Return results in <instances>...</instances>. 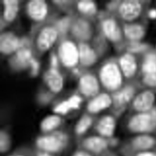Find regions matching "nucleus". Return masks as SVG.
Wrapping results in <instances>:
<instances>
[{"label": "nucleus", "instance_id": "obj_1", "mask_svg": "<svg viewBox=\"0 0 156 156\" xmlns=\"http://www.w3.org/2000/svg\"><path fill=\"white\" fill-rule=\"evenodd\" d=\"M69 140L65 132L57 130L38 135L35 139L34 145L36 150L57 155L66 148Z\"/></svg>", "mask_w": 156, "mask_h": 156}, {"label": "nucleus", "instance_id": "obj_2", "mask_svg": "<svg viewBox=\"0 0 156 156\" xmlns=\"http://www.w3.org/2000/svg\"><path fill=\"white\" fill-rule=\"evenodd\" d=\"M128 126L135 133H146L153 131L156 128V109L153 108L135 115L129 121Z\"/></svg>", "mask_w": 156, "mask_h": 156}, {"label": "nucleus", "instance_id": "obj_3", "mask_svg": "<svg viewBox=\"0 0 156 156\" xmlns=\"http://www.w3.org/2000/svg\"><path fill=\"white\" fill-rule=\"evenodd\" d=\"M100 76L104 86L110 90H115L121 86L122 82L121 71L115 62L108 61L101 67Z\"/></svg>", "mask_w": 156, "mask_h": 156}, {"label": "nucleus", "instance_id": "obj_4", "mask_svg": "<svg viewBox=\"0 0 156 156\" xmlns=\"http://www.w3.org/2000/svg\"><path fill=\"white\" fill-rule=\"evenodd\" d=\"M58 54L62 63L66 67H73L79 63L78 44L73 41H64L59 48Z\"/></svg>", "mask_w": 156, "mask_h": 156}, {"label": "nucleus", "instance_id": "obj_5", "mask_svg": "<svg viewBox=\"0 0 156 156\" xmlns=\"http://www.w3.org/2000/svg\"><path fill=\"white\" fill-rule=\"evenodd\" d=\"M102 34L105 39L113 43H117L121 40L123 35L117 21L112 17L104 19L101 23Z\"/></svg>", "mask_w": 156, "mask_h": 156}, {"label": "nucleus", "instance_id": "obj_6", "mask_svg": "<svg viewBox=\"0 0 156 156\" xmlns=\"http://www.w3.org/2000/svg\"><path fill=\"white\" fill-rule=\"evenodd\" d=\"M142 10L140 3L137 1L126 0L119 2L117 11L123 20L130 22L137 18Z\"/></svg>", "mask_w": 156, "mask_h": 156}, {"label": "nucleus", "instance_id": "obj_7", "mask_svg": "<svg viewBox=\"0 0 156 156\" xmlns=\"http://www.w3.org/2000/svg\"><path fill=\"white\" fill-rule=\"evenodd\" d=\"M93 30L90 22L83 19L76 20L72 28L73 36L80 42H87L92 37Z\"/></svg>", "mask_w": 156, "mask_h": 156}, {"label": "nucleus", "instance_id": "obj_8", "mask_svg": "<svg viewBox=\"0 0 156 156\" xmlns=\"http://www.w3.org/2000/svg\"><path fill=\"white\" fill-rule=\"evenodd\" d=\"M78 46L79 63L87 67L94 64L98 58V54L95 48L87 42H79Z\"/></svg>", "mask_w": 156, "mask_h": 156}, {"label": "nucleus", "instance_id": "obj_9", "mask_svg": "<svg viewBox=\"0 0 156 156\" xmlns=\"http://www.w3.org/2000/svg\"><path fill=\"white\" fill-rule=\"evenodd\" d=\"M58 32L53 27H45L39 33L37 40L38 48L42 51L49 49L53 44L58 37Z\"/></svg>", "mask_w": 156, "mask_h": 156}, {"label": "nucleus", "instance_id": "obj_10", "mask_svg": "<svg viewBox=\"0 0 156 156\" xmlns=\"http://www.w3.org/2000/svg\"><path fill=\"white\" fill-rule=\"evenodd\" d=\"M154 101V93L150 91L146 90L136 97L133 101V106L140 112H147L153 108Z\"/></svg>", "mask_w": 156, "mask_h": 156}, {"label": "nucleus", "instance_id": "obj_11", "mask_svg": "<svg viewBox=\"0 0 156 156\" xmlns=\"http://www.w3.org/2000/svg\"><path fill=\"white\" fill-rule=\"evenodd\" d=\"M27 11L32 19L37 21H41L45 17L47 14V5L44 0H32L28 4Z\"/></svg>", "mask_w": 156, "mask_h": 156}, {"label": "nucleus", "instance_id": "obj_12", "mask_svg": "<svg viewBox=\"0 0 156 156\" xmlns=\"http://www.w3.org/2000/svg\"><path fill=\"white\" fill-rule=\"evenodd\" d=\"M79 88L81 92L84 95L87 96H94L98 90V81L92 75H84L80 79Z\"/></svg>", "mask_w": 156, "mask_h": 156}, {"label": "nucleus", "instance_id": "obj_13", "mask_svg": "<svg viewBox=\"0 0 156 156\" xmlns=\"http://www.w3.org/2000/svg\"><path fill=\"white\" fill-rule=\"evenodd\" d=\"M20 44L18 39L12 33H5L0 36V51L3 54H11L19 48Z\"/></svg>", "mask_w": 156, "mask_h": 156}, {"label": "nucleus", "instance_id": "obj_14", "mask_svg": "<svg viewBox=\"0 0 156 156\" xmlns=\"http://www.w3.org/2000/svg\"><path fill=\"white\" fill-rule=\"evenodd\" d=\"M119 66L124 75L128 78L134 75L137 70V64L134 57L130 53L122 55L119 60Z\"/></svg>", "mask_w": 156, "mask_h": 156}, {"label": "nucleus", "instance_id": "obj_15", "mask_svg": "<svg viewBox=\"0 0 156 156\" xmlns=\"http://www.w3.org/2000/svg\"><path fill=\"white\" fill-rule=\"evenodd\" d=\"M44 78L47 86L52 92L58 93L62 90L63 85V78L56 68H52L47 71Z\"/></svg>", "mask_w": 156, "mask_h": 156}, {"label": "nucleus", "instance_id": "obj_16", "mask_svg": "<svg viewBox=\"0 0 156 156\" xmlns=\"http://www.w3.org/2000/svg\"><path fill=\"white\" fill-rule=\"evenodd\" d=\"M101 136L89 137L84 141L83 144L87 150L91 152L98 153L101 152L107 147V141Z\"/></svg>", "mask_w": 156, "mask_h": 156}, {"label": "nucleus", "instance_id": "obj_17", "mask_svg": "<svg viewBox=\"0 0 156 156\" xmlns=\"http://www.w3.org/2000/svg\"><path fill=\"white\" fill-rule=\"evenodd\" d=\"M111 102V99L108 95L106 94H101L89 102L87 109L91 113H97L109 107Z\"/></svg>", "mask_w": 156, "mask_h": 156}, {"label": "nucleus", "instance_id": "obj_18", "mask_svg": "<svg viewBox=\"0 0 156 156\" xmlns=\"http://www.w3.org/2000/svg\"><path fill=\"white\" fill-rule=\"evenodd\" d=\"M115 122L111 116H107L102 118L97 126V130L100 136L104 137L112 136L115 132Z\"/></svg>", "mask_w": 156, "mask_h": 156}, {"label": "nucleus", "instance_id": "obj_19", "mask_svg": "<svg viewBox=\"0 0 156 156\" xmlns=\"http://www.w3.org/2000/svg\"><path fill=\"white\" fill-rule=\"evenodd\" d=\"M123 34L132 41H137L142 38L144 34V28L141 25L134 23H129L123 27Z\"/></svg>", "mask_w": 156, "mask_h": 156}, {"label": "nucleus", "instance_id": "obj_20", "mask_svg": "<svg viewBox=\"0 0 156 156\" xmlns=\"http://www.w3.org/2000/svg\"><path fill=\"white\" fill-rule=\"evenodd\" d=\"M81 102V99L79 96L73 95L68 100L63 101L57 105L54 109L56 113L64 114L70 110L78 108Z\"/></svg>", "mask_w": 156, "mask_h": 156}, {"label": "nucleus", "instance_id": "obj_21", "mask_svg": "<svg viewBox=\"0 0 156 156\" xmlns=\"http://www.w3.org/2000/svg\"><path fill=\"white\" fill-rule=\"evenodd\" d=\"M155 143V140L153 137L142 134L136 137L133 140L132 144L135 148L144 151L152 147Z\"/></svg>", "mask_w": 156, "mask_h": 156}, {"label": "nucleus", "instance_id": "obj_22", "mask_svg": "<svg viewBox=\"0 0 156 156\" xmlns=\"http://www.w3.org/2000/svg\"><path fill=\"white\" fill-rule=\"evenodd\" d=\"M61 123V119L56 115L49 116L44 118L40 125L42 133H47L58 130Z\"/></svg>", "mask_w": 156, "mask_h": 156}, {"label": "nucleus", "instance_id": "obj_23", "mask_svg": "<svg viewBox=\"0 0 156 156\" xmlns=\"http://www.w3.org/2000/svg\"><path fill=\"white\" fill-rule=\"evenodd\" d=\"M134 94V90L133 87H125L114 95L113 99L115 105L119 107L126 104L132 99Z\"/></svg>", "mask_w": 156, "mask_h": 156}, {"label": "nucleus", "instance_id": "obj_24", "mask_svg": "<svg viewBox=\"0 0 156 156\" xmlns=\"http://www.w3.org/2000/svg\"><path fill=\"white\" fill-rule=\"evenodd\" d=\"M76 7L79 12L87 16H94L98 10L96 3L92 0L79 1L76 3Z\"/></svg>", "mask_w": 156, "mask_h": 156}, {"label": "nucleus", "instance_id": "obj_25", "mask_svg": "<svg viewBox=\"0 0 156 156\" xmlns=\"http://www.w3.org/2000/svg\"><path fill=\"white\" fill-rule=\"evenodd\" d=\"M33 58L30 51L28 49H20L16 52L15 58V66L18 68H24L30 62Z\"/></svg>", "mask_w": 156, "mask_h": 156}, {"label": "nucleus", "instance_id": "obj_26", "mask_svg": "<svg viewBox=\"0 0 156 156\" xmlns=\"http://www.w3.org/2000/svg\"><path fill=\"white\" fill-rule=\"evenodd\" d=\"M3 16L8 21H11L16 17L18 9V2L16 0H5L3 1Z\"/></svg>", "mask_w": 156, "mask_h": 156}, {"label": "nucleus", "instance_id": "obj_27", "mask_svg": "<svg viewBox=\"0 0 156 156\" xmlns=\"http://www.w3.org/2000/svg\"><path fill=\"white\" fill-rule=\"evenodd\" d=\"M144 75L149 74L156 72V55L153 53H149L145 57L142 66Z\"/></svg>", "mask_w": 156, "mask_h": 156}, {"label": "nucleus", "instance_id": "obj_28", "mask_svg": "<svg viewBox=\"0 0 156 156\" xmlns=\"http://www.w3.org/2000/svg\"><path fill=\"white\" fill-rule=\"evenodd\" d=\"M92 122L91 118L87 115L82 117L78 121L75 128V132L78 135L86 133L91 126Z\"/></svg>", "mask_w": 156, "mask_h": 156}, {"label": "nucleus", "instance_id": "obj_29", "mask_svg": "<svg viewBox=\"0 0 156 156\" xmlns=\"http://www.w3.org/2000/svg\"><path fill=\"white\" fill-rule=\"evenodd\" d=\"M12 139L9 134L4 130L0 132V151L4 154L9 151L11 147Z\"/></svg>", "mask_w": 156, "mask_h": 156}, {"label": "nucleus", "instance_id": "obj_30", "mask_svg": "<svg viewBox=\"0 0 156 156\" xmlns=\"http://www.w3.org/2000/svg\"><path fill=\"white\" fill-rule=\"evenodd\" d=\"M34 150L28 148L17 149L7 156H34Z\"/></svg>", "mask_w": 156, "mask_h": 156}, {"label": "nucleus", "instance_id": "obj_31", "mask_svg": "<svg viewBox=\"0 0 156 156\" xmlns=\"http://www.w3.org/2000/svg\"><path fill=\"white\" fill-rule=\"evenodd\" d=\"M147 47V46L144 44L138 43L136 41H133L128 46V49L130 53L138 52L144 51Z\"/></svg>", "mask_w": 156, "mask_h": 156}, {"label": "nucleus", "instance_id": "obj_32", "mask_svg": "<svg viewBox=\"0 0 156 156\" xmlns=\"http://www.w3.org/2000/svg\"><path fill=\"white\" fill-rule=\"evenodd\" d=\"M143 81L146 85L151 87H156V72L144 75Z\"/></svg>", "mask_w": 156, "mask_h": 156}, {"label": "nucleus", "instance_id": "obj_33", "mask_svg": "<svg viewBox=\"0 0 156 156\" xmlns=\"http://www.w3.org/2000/svg\"><path fill=\"white\" fill-rule=\"evenodd\" d=\"M30 64L32 69V74L33 76L36 75L38 71L39 64L35 60L32 58L31 60Z\"/></svg>", "mask_w": 156, "mask_h": 156}, {"label": "nucleus", "instance_id": "obj_34", "mask_svg": "<svg viewBox=\"0 0 156 156\" xmlns=\"http://www.w3.org/2000/svg\"><path fill=\"white\" fill-rule=\"evenodd\" d=\"M34 156H57V155L35 149Z\"/></svg>", "mask_w": 156, "mask_h": 156}, {"label": "nucleus", "instance_id": "obj_35", "mask_svg": "<svg viewBox=\"0 0 156 156\" xmlns=\"http://www.w3.org/2000/svg\"><path fill=\"white\" fill-rule=\"evenodd\" d=\"M136 156H156V153L147 151H142Z\"/></svg>", "mask_w": 156, "mask_h": 156}, {"label": "nucleus", "instance_id": "obj_36", "mask_svg": "<svg viewBox=\"0 0 156 156\" xmlns=\"http://www.w3.org/2000/svg\"><path fill=\"white\" fill-rule=\"evenodd\" d=\"M72 156H91V155L86 152L79 151L75 153Z\"/></svg>", "mask_w": 156, "mask_h": 156}, {"label": "nucleus", "instance_id": "obj_37", "mask_svg": "<svg viewBox=\"0 0 156 156\" xmlns=\"http://www.w3.org/2000/svg\"><path fill=\"white\" fill-rule=\"evenodd\" d=\"M51 64L52 68H55L58 65V60L56 57L54 55H53L51 58Z\"/></svg>", "mask_w": 156, "mask_h": 156}, {"label": "nucleus", "instance_id": "obj_38", "mask_svg": "<svg viewBox=\"0 0 156 156\" xmlns=\"http://www.w3.org/2000/svg\"><path fill=\"white\" fill-rule=\"evenodd\" d=\"M149 15L152 19L156 18V10L154 9L151 10L149 12Z\"/></svg>", "mask_w": 156, "mask_h": 156}]
</instances>
